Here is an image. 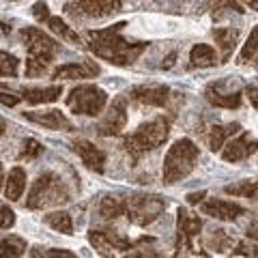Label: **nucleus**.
Segmentation results:
<instances>
[{
	"mask_svg": "<svg viewBox=\"0 0 258 258\" xmlns=\"http://www.w3.org/2000/svg\"><path fill=\"white\" fill-rule=\"evenodd\" d=\"M43 153V144L35 140V138H26L22 142V151H20V159H35Z\"/></svg>",
	"mask_w": 258,
	"mask_h": 258,
	"instance_id": "2f4dec72",
	"label": "nucleus"
},
{
	"mask_svg": "<svg viewBox=\"0 0 258 258\" xmlns=\"http://www.w3.org/2000/svg\"><path fill=\"white\" fill-rule=\"evenodd\" d=\"M237 37H239L237 28H215L213 30V39H215L217 47H220L224 60L230 58V54H232V50H235V45H237Z\"/></svg>",
	"mask_w": 258,
	"mask_h": 258,
	"instance_id": "4be33fe9",
	"label": "nucleus"
},
{
	"mask_svg": "<svg viewBox=\"0 0 258 258\" xmlns=\"http://www.w3.org/2000/svg\"><path fill=\"white\" fill-rule=\"evenodd\" d=\"M20 37L24 39V45H26V50H28L26 76L28 78L43 76L47 71V64H50L56 58V54L60 52V43L54 41L50 35H45L43 30H39L35 26L22 28Z\"/></svg>",
	"mask_w": 258,
	"mask_h": 258,
	"instance_id": "f03ea898",
	"label": "nucleus"
},
{
	"mask_svg": "<svg viewBox=\"0 0 258 258\" xmlns=\"http://www.w3.org/2000/svg\"><path fill=\"white\" fill-rule=\"evenodd\" d=\"M258 151V140L249 138L247 134H241L239 138L226 142V147L222 149V159L224 161H241V159H247L249 155H254Z\"/></svg>",
	"mask_w": 258,
	"mask_h": 258,
	"instance_id": "2eb2a0df",
	"label": "nucleus"
},
{
	"mask_svg": "<svg viewBox=\"0 0 258 258\" xmlns=\"http://www.w3.org/2000/svg\"><path fill=\"white\" fill-rule=\"evenodd\" d=\"M123 3L118 0H103V3H67L64 5V13L71 15L74 20H99V18H106V15H112L120 11Z\"/></svg>",
	"mask_w": 258,
	"mask_h": 258,
	"instance_id": "1a4fd4ad",
	"label": "nucleus"
},
{
	"mask_svg": "<svg viewBox=\"0 0 258 258\" xmlns=\"http://www.w3.org/2000/svg\"><path fill=\"white\" fill-rule=\"evenodd\" d=\"M24 189H26V170L20 166L11 168L9 172V179H7V187H5V196L11 200V203H15V200L22 198Z\"/></svg>",
	"mask_w": 258,
	"mask_h": 258,
	"instance_id": "412c9836",
	"label": "nucleus"
},
{
	"mask_svg": "<svg viewBox=\"0 0 258 258\" xmlns=\"http://www.w3.org/2000/svg\"><path fill=\"white\" fill-rule=\"evenodd\" d=\"M108 103V93L95 84H80L67 97V108L74 114H84V116H97L106 108Z\"/></svg>",
	"mask_w": 258,
	"mask_h": 258,
	"instance_id": "423d86ee",
	"label": "nucleus"
},
{
	"mask_svg": "<svg viewBox=\"0 0 258 258\" xmlns=\"http://www.w3.org/2000/svg\"><path fill=\"white\" fill-rule=\"evenodd\" d=\"M245 95H247V99H249V103L258 110V86H247L245 88Z\"/></svg>",
	"mask_w": 258,
	"mask_h": 258,
	"instance_id": "4c0bfd02",
	"label": "nucleus"
},
{
	"mask_svg": "<svg viewBox=\"0 0 258 258\" xmlns=\"http://www.w3.org/2000/svg\"><path fill=\"white\" fill-rule=\"evenodd\" d=\"M99 74V64L93 60H80V62H69L60 64L58 69H54L52 78L54 80H84V78H95Z\"/></svg>",
	"mask_w": 258,
	"mask_h": 258,
	"instance_id": "dca6fc26",
	"label": "nucleus"
},
{
	"mask_svg": "<svg viewBox=\"0 0 258 258\" xmlns=\"http://www.w3.org/2000/svg\"><path fill=\"white\" fill-rule=\"evenodd\" d=\"M144 256H147V252H144V249H136V247H134L125 258H144Z\"/></svg>",
	"mask_w": 258,
	"mask_h": 258,
	"instance_id": "ea45409f",
	"label": "nucleus"
},
{
	"mask_svg": "<svg viewBox=\"0 0 258 258\" xmlns=\"http://www.w3.org/2000/svg\"><path fill=\"white\" fill-rule=\"evenodd\" d=\"M71 200L69 187L64 185L56 172H43L39 179L32 183L30 194L26 198L28 209H50V207H60Z\"/></svg>",
	"mask_w": 258,
	"mask_h": 258,
	"instance_id": "39448f33",
	"label": "nucleus"
},
{
	"mask_svg": "<svg viewBox=\"0 0 258 258\" xmlns=\"http://www.w3.org/2000/svg\"><path fill=\"white\" fill-rule=\"evenodd\" d=\"M254 58H258V26L252 32H249V37H247V41L243 45V50H241V54H239V62L245 64V62L254 60Z\"/></svg>",
	"mask_w": 258,
	"mask_h": 258,
	"instance_id": "c756f323",
	"label": "nucleus"
},
{
	"mask_svg": "<svg viewBox=\"0 0 258 258\" xmlns=\"http://www.w3.org/2000/svg\"><path fill=\"white\" fill-rule=\"evenodd\" d=\"M24 118L32 120V123L41 125L45 129H64V132H71L74 125L71 120L62 114L60 110H45V112H24Z\"/></svg>",
	"mask_w": 258,
	"mask_h": 258,
	"instance_id": "f3484780",
	"label": "nucleus"
},
{
	"mask_svg": "<svg viewBox=\"0 0 258 258\" xmlns=\"http://www.w3.org/2000/svg\"><path fill=\"white\" fill-rule=\"evenodd\" d=\"M125 22H118L110 28H103V30H88L84 39H86V45L95 56L108 60L112 64H132L140 58V54L147 50L149 43L144 41H127V39L120 35L123 32Z\"/></svg>",
	"mask_w": 258,
	"mask_h": 258,
	"instance_id": "f257e3e1",
	"label": "nucleus"
},
{
	"mask_svg": "<svg viewBox=\"0 0 258 258\" xmlns=\"http://www.w3.org/2000/svg\"><path fill=\"white\" fill-rule=\"evenodd\" d=\"M26 252V241L20 237L0 239V258H22Z\"/></svg>",
	"mask_w": 258,
	"mask_h": 258,
	"instance_id": "393cba45",
	"label": "nucleus"
},
{
	"mask_svg": "<svg viewBox=\"0 0 258 258\" xmlns=\"http://www.w3.org/2000/svg\"><path fill=\"white\" fill-rule=\"evenodd\" d=\"M198 157H200V151L189 138L176 140L170 147V151L166 153V159H164V170H161L164 183L174 185V183L183 181L185 176L196 168Z\"/></svg>",
	"mask_w": 258,
	"mask_h": 258,
	"instance_id": "20e7f679",
	"label": "nucleus"
},
{
	"mask_svg": "<svg viewBox=\"0 0 258 258\" xmlns=\"http://www.w3.org/2000/svg\"><path fill=\"white\" fill-rule=\"evenodd\" d=\"M125 125H127V97L120 95L112 101L106 116L99 120L97 134L99 136H118L125 129Z\"/></svg>",
	"mask_w": 258,
	"mask_h": 258,
	"instance_id": "9d476101",
	"label": "nucleus"
},
{
	"mask_svg": "<svg viewBox=\"0 0 258 258\" xmlns=\"http://www.w3.org/2000/svg\"><path fill=\"white\" fill-rule=\"evenodd\" d=\"M166 203L159 196H147V194H134L125 198V217L136 226H149L164 213Z\"/></svg>",
	"mask_w": 258,
	"mask_h": 258,
	"instance_id": "0eeeda50",
	"label": "nucleus"
},
{
	"mask_svg": "<svg viewBox=\"0 0 258 258\" xmlns=\"http://www.w3.org/2000/svg\"><path fill=\"white\" fill-rule=\"evenodd\" d=\"M3 181H5V172H3V164H0V189H3Z\"/></svg>",
	"mask_w": 258,
	"mask_h": 258,
	"instance_id": "79ce46f5",
	"label": "nucleus"
},
{
	"mask_svg": "<svg viewBox=\"0 0 258 258\" xmlns=\"http://www.w3.org/2000/svg\"><path fill=\"white\" fill-rule=\"evenodd\" d=\"M45 24H47V26H50V30H52V32H56V35H60V37L64 39V41L80 43V35H78V32L71 30V28H69L67 24H64L60 18H54V15H52V18L47 20Z\"/></svg>",
	"mask_w": 258,
	"mask_h": 258,
	"instance_id": "c85d7f7f",
	"label": "nucleus"
},
{
	"mask_svg": "<svg viewBox=\"0 0 258 258\" xmlns=\"http://www.w3.org/2000/svg\"><path fill=\"white\" fill-rule=\"evenodd\" d=\"M41 258H78V256L69 252V249H47V252L41 254Z\"/></svg>",
	"mask_w": 258,
	"mask_h": 258,
	"instance_id": "c9c22d12",
	"label": "nucleus"
},
{
	"mask_svg": "<svg viewBox=\"0 0 258 258\" xmlns=\"http://www.w3.org/2000/svg\"><path fill=\"white\" fill-rule=\"evenodd\" d=\"M235 243H237V241L232 239L226 230H222V228L213 230L211 235L207 237V247L213 249V252H226V249H232V247H235Z\"/></svg>",
	"mask_w": 258,
	"mask_h": 258,
	"instance_id": "a878e982",
	"label": "nucleus"
},
{
	"mask_svg": "<svg viewBox=\"0 0 258 258\" xmlns=\"http://www.w3.org/2000/svg\"><path fill=\"white\" fill-rule=\"evenodd\" d=\"M45 224L54 228L56 232H62V235H71L74 232V222H71V215L64 211H56V213H47L45 215Z\"/></svg>",
	"mask_w": 258,
	"mask_h": 258,
	"instance_id": "cd10ccee",
	"label": "nucleus"
},
{
	"mask_svg": "<svg viewBox=\"0 0 258 258\" xmlns=\"http://www.w3.org/2000/svg\"><path fill=\"white\" fill-rule=\"evenodd\" d=\"M144 241H151V239L142 237L138 241H132V239L123 237L120 232H116V230H95L93 228L91 232H88V243L106 258H112L116 252H132L134 247H138L140 243H144Z\"/></svg>",
	"mask_w": 258,
	"mask_h": 258,
	"instance_id": "6e6552de",
	"label": "nucleus"
},
{
	"mask_svg": "<svg viewBox=\"0 0 258 258\" xmlns=\"http://www.w3.org/2000/svg\"><path fill=\"white\" fill-rule=\"evenodd\" d=\"M200 209H203V213H205V215H211V217H215V220H222V222L239 220L241 215H245V213H247L241 205H237V203H228V200H220V198L205 200Z\"/></svg>",
	"mask_w": 258,
	"mask_h": 258,
	"instance_id": "4468645a",
	"label": "nucleus"
},
{
	"mask_svg": "<svg viewBox=\"0 0 258 258\" xmlns=\"http://www.w3.org/2000/svg\"><path fill=\"white\" fill-rule=\"evenodd\" d=\"M256 67H258V62H256Z\"/></svg>",
	"mask_w": 258,
	"mask_h": 258,
	"instance_id": "a18cd8bd",
	"label": "nucleus"
},
{
	"mask_svg": "<svg viewBox=\"0 0 258 258\" xmlns=\"http://www.w3.org/2000/svg\"><path fill=\"white\" fill-rule=\"evenodd\" d=\"M20 71V58L9 52H0V76L3 78H15Z\"/></svg>",
	"mask_w": 258,
	"mask_h": 258,
	"instance_id": "7c9ffc66",
	"label": "nucleus"
},
{
	"mask_svg": "<svg viewBox=\"0 0 258 258\" xmlns=\"http://www.w3.org/2000/svg\"><path fill=\"white\" fill-rule=\"evenodd\" d=\"M176 226H179V241L187 249L196 252L194 239H196L200 235V230H203V220H200L198 215L189 213L187 209H179V211H176Z\"/></svg>",
	"mask_w": 258,
	"mask_h": 258,
	"instance_id": "f8f14e48",
	"label": "nucleus"
},
{
	"mask_svg": "<svg viewBox=\"0 0 258 258\" xmlns=\"http://www.w3.org/2000/svg\"><path fill=\"white\" fill-rule=\"evenodd\" d=\"M241 132V125L239 123H228V125H213L211 132L207 136V142H209V149L211 151H222L226 147L228 138H232L235 134Z\"/></svg>",
	"mask_w": 258,
	"mask_h": 258,
	"instance_id": "6ab92c4d",
	"label": "nucleus"
},
{
	"mask_svg": "<svg viewBox=\"0 0 258 258\" xmlns=\"http://www.w3.org/2000/svg\"><path fill=\"white\" fill-rule=\"evenodd\" d=\"M168 134H170V120L164 116H157L149 120V123L140 125L134 134L125 136L123 147L129 153L132 161H138L144 153H149L153 149H157L159 144H164L168 140Z\"/></svg>",
	"mask_w": 258,
	"mask_h": 258,
	"instance_id": "7ed1b4c3",
	"label": "nucleus"
},
{
	"mask_svg": "<svg viewBox=\"0 0 258 258\" xmlns=\"http://www.w3.org/2000/svg\"><path fill=\"white\" fill-rule=\"evenodd\" d=\"M189 60H191V67H213L215 60H217V54L211 45L198 43V45L191 47Z\"/></svg>",
	"mask_w": 258,
	"mask_h": 258,
	"instance_id": "5701e85b",
	"label": "nucleus"
},
{
	"mask_svg": "<svg viewBox=\"0 0 258 258\" xmlns=\"http://www.w3.org/2000/svg\"><path fill=\"white\" fill-rule=\"evenodd\" d=\"M13 224H15V213L9 207H3L0 209V228H11Z\"/></svg>",
	"mask_w": 258,
	"mask_h": 258,
	"instance_id": "72a5a7b5",
	"label": "nucleus"
},
{
	"mask_svg": "<svg viewBox=\"0 0 258 258\" xmlns=\"http://www.w3.org/2000/svg\"><path fill=\"white\" fill-rule=\"evenodd\" d=\"M232 254L245 256V258H258V245H249V243H245V241H237Z\"/></svg>",
	"mask_w": 258,
	"mask_h": 258,
	"instance_id": "473e14b6",
	"label": "nucleus"
},
{
	"mask_svg": "<svg viewBox=\"0 0 258 258\" xmlns=\"http://www.w3.org/2000/svg\"><path fill=\"white\" fill-rule=\"evenodd\" d=\"M224 191L228 196H239V198H258V179L252 181H239L235 185H226Z\"/></svg>",
	"mask_w": 258,
	"mask_h": 258,
	"instance_id": "bb28decb",
	"label": "nucleus"
},
{
	"mask_svg": "<svg viewBox=\"0 0 258 258\" xmlns=\"http://www.w3.org/2000/svg\"><path fill=\"white\" fill-rule=\"evenodd\" d=\"M5 129H7V123H5V120H3V118H0V136H3V134H5Z\"/></svg>",
	"mask_w": 258,
	"mask_h": 258,
	"instance_id": "37998d69",
	"label": "nucleus"
},
{
	"mask_svg": "<svg viewBox=\"0 0 258 258\" xmlns=\"http://www.w3.org/2000/svg\"><path fill=\"white\" fill-rule=\"evenodd\" d=\"M71 149L78 153V157L82 159V164L93 172H103L106 170V153H103L99 147H95L93 142L88 140H76L71 144Z\"/></svg>",
	"mask_w": 258,
	"mask_h": 258,
	"instance_id": "ddd939ff",
	"label": "nucleus"
},
{
	"mask_svg": "<svg viewBox=\"0 0 258 258\" xmlns=\"http://www.w3.org/2000/svg\"><path fill=\"white\" fill-rule=\"evenodd\" d=\"M18 101H20L18 95H11V93H3V91H0V103H5V106L13 108V106H18Z\"/></svg>",
	"mask_w": 258,
	"mask_h": 258,
	"instance_id": "e433bc0d",
	"label": "nucleus"
},
{
	"mask_svg": "<svg viewBox=\"0 0 258 258\" xmlns=\"http://www.w3.org/2000/svg\"><path fill=\"white\" fill-rule=\"evenodd\" d=\"M32 13H35V18L39 20V22H47L52 18L50 15V9H47V5L45 3H37L35 7H32Z\"/></svg>",
	"mask_w": 258,
	"mask_h": 258,
	"instance_id": "f704fd0d",
	"label": "nucleus"
},
{
	"mask_svg": "<svg viewBox=\"0 0 258 258\" xmlns=\"http://www.w3.org/2000/svg\"><path fill=\"white\" fill-rule=\"evenodd\" d=\"M9 32H11V26H7V24L0 22V37H3V35H9Z\"/></svg>",
	"mask_w": 258,
	"mask_h": 258,
	"instance_id": "a19ab883",
	"label": "nucleus"
},
{
	"mask_svg": "<svg viewBox=\"0 0 258 258\" xmlns=\"http://www.w3.org/2000/svg\"><path fill=\"white\" fill-rule=\"evenodd\" d=\"M22 99H26L32 106L39 103H52L62 95V86H47V88H22Z\"/></svg>",
	"mask_w": 258,
	"mask_h": 258,
	"instance_id": "aec40b11",
	"label": "nucleus"
},
{
	"mask_svg": "<svg viewBox=\"0 0 258 258\" xmlns=\"http://www.w3.org/2000/svg\"><path fill=\"white\" fill-rule=\"evenodd\" d=\"M249 7H252V9H256V11H258V3H249Z\"/></svg>",
	"mask_w": 258,
	"mask_h": 258,
	"instance_id": "c03bdc74",
	"label": "nucleus"
},
{
	"mask_svg": "<svg viewBox=\"0 0 258 258\" xmlns=\"http://www.w3.org/2000/svg\"><path fill=\"white\" fill-rule=\"evenodd\" d=\"M205 97H207V101L213 103L215 108H226V110L239 108L241 99H243V95H241L239 91H222V84H211L205 91Z\"/></svg>",
	"mask_w": 258,
	"mask_h": 258,
	"instance_id": "a211bd4d",
	"label": "nucleus"
},
{
	"mask_svg": "<svg viewBox=\"0 0 258 258\" xmlns=\"http://www.w3.org/2000/svg\"><path fill=\"white\" fill-rule=\"evenodd\" d=\"M203 198H205V191H194V194H187V203L189 205H198V203H203Z\"/></svg>",
	"mask_w": 258,
	"mask_h": 258,
	"instance_id": "58836bf2",
	"label": "nucleus"
},
{
	"mask_svg": "<svg viewBox=\"0 0 258 258\" xmlns=\"http://www.w3.org/2000/svg\"><path fill=\"white\" fill-rule=\"evenodd\" d=\"M127 99H132L138 106L164 108L168 99H170V88L164 84H140V86H134L127 93Z\"/></svg>",
	"mask_w": 258,
	"mask_h": 258,
	"instance_id": "9b49d317",
	"label": "nucleus"
},
{
	"mask_svg": "<svg viewBox=\"0 0 258 258\" xmlns=\"http://www.w3.org/2000/svg\"><path fill=\"white\" fill-rule=\"evenodd\" d=\"M99 215L103 220H116V217L125 215V198L118 196H106L99 203Z\"/></svg>",
	"mask_w": 258,
	"mask_h": 258,
	"instance_id": "b1692460",
	"label": "nucleus"
}]
</instances>
